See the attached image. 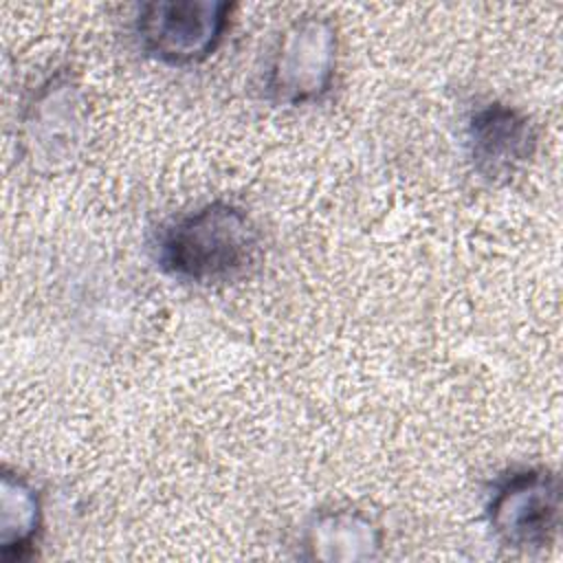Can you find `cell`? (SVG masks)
Returning <instances> with one entry per match:
<instances>
[{
    "mask_svg": "<svg viewBox=\"0 0 563 563\" xmlns=\"http://www.w3.org/2000/svg\"><path fill=\"white\" fill-rule=\"evenodd\" d=\"M224 0H152L136 7L134 37L141 51L167 66H191L211 57L231 24Z\"/></svg>",
    "mask_w": 563,
    "mask_h": 563,
    "instance_id": "2",
    "label": "cell"
},
{
    "mask_svg": "<svg viewBox=\"0 0 563 563\" xmlns=\"http://www.w3.org/2000/svg\"><path fill=\"white\" fill-rule=\"evenodd\" d=\"M385 537L380 526L356 508L321 510L301 532L303 559L328 563H365L380 556Z\"/></svg>",
    "mask_w": 563,
    "mask_h": 563,
    "instance_id": "7",
    "label": "cell"
},
{
    "mask_svg": "<svg viewBox=\"0 0 563 563\" xmlns=\"http://www.w3.org/2000/svg\"><path fill=\"white\" fill-rule=\"evenodd\" d=\"M339 33L330 18L306 13L277 37L268 68L266 95L277 106H308L323 99L334 81Z\"/></svg>",
    "mask_w": 563,
    "mask_h": 563,
    "instance_id": "3",
    "label": "cell"
},
{
    "mask_svg": "<svg viewBox=\"0 0 563 563\" xmlns=\"http://www.w3.org/2000/svg\"><path fill=\"white\" fill-rule=\"evenodd\" d=\"M493 537L512 550L550 548L561 528V482L545 466L515 468L499 477L486 499Z\"/></svg>",
    "mask_w": 563,
    "mask_h": 563,
    "instance_id": "4",
    "label": "cell"
},
{
    "mask_svg": "<svg viewBox=\"0 0 563 563\" xmlns=\"http://www.w3.org/2000/svg\"><path fill=\"white\" fill-rule=\"evenodd\" d=\"M260 249L251 213L231 200H211L161 229L154 260L176 282L216 286L246 275Z\"/></svg>",
    "mask_w": 563,
    "mask_h": 563,
    "instance_id": "1",
    "label": "cell"
},
{
    "mask_svg": "<svg viewBox=\"0 0 563 563\" xmlns=\"http://www.w3.org/2000/svg\"><path fill=\"white\" fill-rule=\"evenodd\" d=\"M464 145L471 169L490 185H504L532 163L539 132L521 108L506 101H488L468 114Z\"/></svg>",
    "mask_w": 563,
    "mask_h": 563,
    "instance_id": "6",
    "label": "cell"
},
{
    "mask_svg": "<svg viewBox=\"0 0 563 563\" xmlns=\"http://www.w3.org/2000/svg\"><path fill=\"white\" fill-rule=\"evenodd\" d=\"M84 106L79 84L64 70L33 90L20 121L22 150L33 167L53 172L75 158L86 130Z\"/></svg>",
    "mask_w": 563,
    "mask_h": 563,
    "instance_id": "5",
    "label": "cell"
},
{
    "mask_svg": "<svg viewBox=\"0 0 563 563\" xmlns=\"http://www.w3.org/2000/svg\"><path fill=\"white\" fill-rule=\"evenodd\" d=\"M44 504L31 479L2 468L0 477V556L7 563L24 561L42 532Z\"/></svg>",
    "mask_w": 563,
    "mask_h": 563,
    "instance_id": "8",
    "label": "cell"
}]
</instances>
